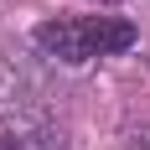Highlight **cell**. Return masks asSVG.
Listing matches in <instances>:
<instances>
[{
    "label": "cell",
    "mask_w": 150,
    "mask_h": 150,
    "mask_svg": "<svg viewBox=\"0 0 150 150\" xmlns=\"http://www.w3.org/2000/svg\"><path fill=\"white\" fill-rule=\"evenodd\" d=\"M0 150H21V145H0Z\"/></svg>",
    "instance_id": "cell-4"
},
{
    "label": "cell",
    "mask_w": 150,
    "mask_h": 150,
    "mask_svg": "<svg viewBox=\"0 0 150 150\" xmlns=\"http://www.w3.org/2000/svg\"><path fill=\"white\" fill-rule=\"evenodd\" d=\"M36 47H42L47 57L57 62H88L93 57V42H88V21H47V26H36Z\"/></svg>",
    "instance_id": "cell-1"
},
{
    "label": "cell",
    "mask_w": 150,
    "mask_h": 150,
    "mask_svg": "<svg viewBox=\"0 0 150 150\" xmlns=\"http://www.w3.org/2000/svg\"><path fill=\"white\" fill-rule=\"evenodd\" d=\"M88 42H93V57H114L124 47H135V26L119 16H88Z\"/></svg>",
    "instance_id": "cell-2"
},
{
    "label": "cell",
    "mask_w": 150,
    "mask_h": 150,
    "mask_svg": "<svg viewBox=\"0 0 150 150\" xmlns=\"http://www.w3.org/2000/svg\"><path fill=\"white\" fill-rule=\"evenodd\" d=\"M135 145H140V150H150V124H145V129L135 135Z\"/></svg>",
    "instance_id": "cell-3"
},
{
    "label": "cell",
    "mask_w": 150,
    "mask_h": 150,
    "mask_svg": "<svg viewBox=\"0 0 150 150\" xmlns=\"http://www.w3.org/2000/svg\"><path fill=\"white\" fill-rule=\"evenodd\" d=\"M98 5H114V0H98Z\"/></svg>",
    "instance_id": "cell-5"
}]
</instances>
